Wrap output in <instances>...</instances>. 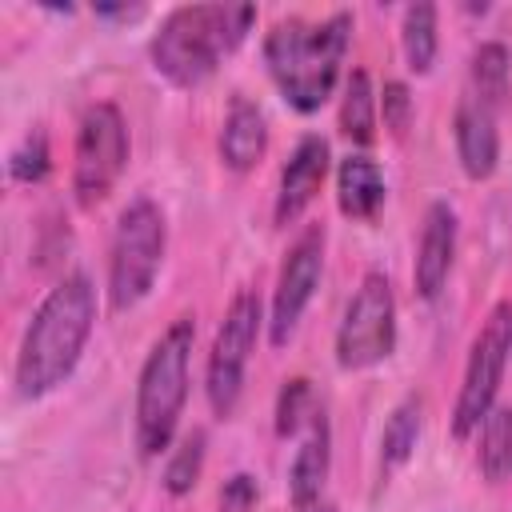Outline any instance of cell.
I'll return each instance as SVG.
<instances>
[{
	"instance_id": "cell-1",
	"label": "cell",
	"mask_w": 512,
	"mask_h": 512,
	"mask_svg": "<svg viewBox=\"0 0 512 512\" xmlns=\"http://www.w3.org/2000/svg\"><path fill=\"white\" fill-rule=\"evenodd\" d=\"M96 324V288L84 272H68L48 288V296L36 304L20 348H16V396L40 400L56 392L80 364L84 344Z\"/></svg>"
},
{
	"instance_id": "cell-2",
	"label": "cell",
	"mask_w": 512,
	"mask_h": 512,
	"mask_svg": "<svg viewBox=\"0 0 512 512\" xmlns=\"http://www.w3.org/2000/svg\"><path fill=\"white\" fill-rule=\"evenodd\" d=\"M352 44V12H332L324 20H276L264 36V68L284 96V104L300 116H312L328 104L340 84L344 56Z\"/></svg>"
},
{
	"instance_id": "cell-3",
	"label": "cell",
	"mask_w": 512,
	"mask_h": 512,
	"mask_svg": "<svg viewBox=\"0 0 512 512\" xmlns=\"http://www.w3.org/2000/svg\"><path fill=\"white\" fill-rule=\"evenodd\" d=\"M256 24V4H180L152 32V68L172 88L204 84Z\"/></svg>"
},
{
	"instance_id": "cell-4",
	"label": "cell",
	"mask_w": 512,
	"mask_h": 512,
	"mask_svg": "<svg viewBox=\"0 0 512 512\" xmlns=\"http://www.w3.org/2000/svg\"><path fill=\"white\" fill-rule=\"evenodd\" d=\"M192 344H196V320L176 316L156 344L148 348L136 380V448L144 460H156L176 444V428L188 404V372H192Z\"/></svg>"
},
{
	"instance_id": "cell-5",
	"label": "cell",
	"mask_w": 512,
	"mask_h": 512,
	"mask_svg": "<svg viewBox=\"0 0 512 512\" xmlns=\"http://www.w3.org/2000/svg\"><path fill=\"white\" fill-rule=\"evenodd\" d=\"M168 248V220L152 196H136L120 208L116 228H112V248H108V308L128 312L136 308L164 264Z\"/></svg>"
},
{
	"instance_id": "cell-6",
	"label": "cell",
	"mask_w": 512,
	"mask_h": 512,
	"mask_svg": "<svg viewBox=\"0 0 512 512\" xmlns=\"http://www.w3.org/2000/svg\"><path fill=\"white\" fill-rule=\"evenodd\" d=\"M508 360H512V304L496 300L480 332L472 336V348L464 360L460 392L452 404V440H468L480 432L484 416L496 408V392H500Z\"/></svg>"
},
{
	"instance_id": "cell-7",
	"label": "cell",
	"mask_w": 512,
	"mask_h": 512,
	"mask_svg": "<svg viewBox=\"0 0 512 512\" xmlns=\"http://www.w3.org/2000/svg\"><path fill=\"white\" fill-rule=\"evenodd\" d=\"M128 124L112 100H96L80 112L72 144V196L80 208H96L120 184L128 168Z\"/></svg>"
},
{
	"instance_id": "cell-8",
	"label": "cell",
	"mask_w": 512,
	"mask_h": 512,
	"mask_svg": "<svg viewBox=\"0 0 512 512\" xmlns=\"http://www.w3.org/2000/svg\"><path fill=\"white\" fill-rule=\"evenodd\" d=\"M268 324L264 316V304L252 288H240L228 308H224V320L212 336V348H208V368H204V396H208V408L212 416L228 420L240 404V392H244V372H248V360H252V348L260 340V328Z\"/></svg>"
},
{
	"instance_id": "cell-9",
	"label": "cell",
	"mask_w": 512,
	"mask_h": 512,
	"mask_svg": "<svg viewBox=\"0 0 512 512\" xmlns=\"http://www.w3.org/2000/svg\"><path fill=\"white\" fill-rule=\"evenodd\" d=\"M396 352V296L384 272H364L336 328V364L364 372Z\"/></svg>"
},
{
	"instance_id": "cell-10",
	"label": "cell",
	"mask_w": 512,
	"mask_h": 512,
	"mask_svg": "<svg viewBox=\"0 0 512 512\" xmlns=\"http://www.w3.org/2000/svg\"><path fill=\"white\" fill-rule=\"evenodd\" d=\"M324 272V224H308L292 248L284 252V264L276 272V288H272V308H268V340L272 348H284L292 340V332L300 328L316 284Z\"/></svg>"
},
{
	"instance_id": "cell-11",
	"label": "cell",
	"mask_w": 512,
	"mask_h": 512,
	"mask_svg": "<svg viewBox=\"0 0 512 512\" xmlns=\"http://www.w3.org/2000/svg\"><path fill=\"white\" fill-rule=\"evenodd\" d=\"M328 164H332V152H328V140L320 132H304L296 140V148L288 152L284 168H280V184H276V200H272V220L276 228H288L296 224L308 204L320 196L324 188V176H328Z\"/></svg>"
},
{
	"instance_id": "cell-12",
	"label": "cell",
	"mask_w": 512,
	"mask_h": 512,
	"mask_svg": "<svg viewBox=\"0 0 512 512\" xmlns=\"http://www.w3.org/2000/svg\"><path fill=\"white\" fill-rule=\"evenodd\" d=\"M456 260V208L448 200H432L420 224V240H416V260H412V288L420 300H436L448 284Z\"/></svg>"
},
{
	"instance_id": "cell-13",
	"label": "cell",
	"mask_w": 512,
	"mask_h": 512,
	"mask_svg": "<svg viewBox=\"0 0 512 512\" xmlns=\"http://www.w3.org/2000/svg\"><path fill=\"white\" fill-rule=\"evenodd\" d=\"M496 108L476 100L472 92H460L456 112H452V140H456V160L468 180H488L500 164V128H496Z\"/></svg>"
},
{
	"instance_id": "cell-14",
	"label": "cell",
	"mask_w": 512,
	"mask_h": 512,
	"mask_svg": "<svg viewBox=\"0 0 512 512\" xmlns=\"http://www.w3.org/2000/svg\"><path fill=\"white\" fill-rule=\"evenodd\" d=\"M332 472V424L324 404L312 412V420L296 436V452L288 464V500L296 512H308L320 504V492Z\"/></svg>"
},
{
	"instance_id": "cell-15",
	"label": "cell",
	"mask_w": 512,
	"mask_h": 512,
	"mask_svg": "<svg viewBox=\"0 0 512 512\" xmlns=\"http://www.w3.org/2000/svg\"><path fill=\"white\" fill-rule=\"evenodd\" d=\"M220 164L232 168V172H252L264 152H268V120L264 112L248 100V96H232L228 112H224V124H220Z\"/></svg>"
},
{
	"instance_id": "cell-16",
	"label": "cell",
	"mask_w": 512,
	"mask_h": 512,
	"mask_svg": "<svg viewBox=\"0 0 512 512\" xmlns=\"http://www.w3.org/2000/svg\"><path fill=\"white\" fill-rule=\"evenodd\" d=\"M384 172L368 152H348L336 168V208L348 220H376L384 208Z\"/></svg>"
},
{
	"instance_id": "cell-17",
	"label": "cell",
	"mask_w": 512,
	"mask_h": 512,
	"mask_svg": "<svg viewBox=\"0 0 512 512\" xmlns=\"http://www.w3.org/2000/svg\"><path fill=\"white\" fill-rule=\"evenodd\" d=\"M376 112H380V92L372 88L368 68H352L340 88V136L368 152L376 144Z\"/></svg>"
},
{
	"instance_id": "cell-18",
	"label": "cell",
	"mask_w": 512,
	"mask_h": 512,
	"mask_svg": "<svg viewBox=\"0 0 512 512\" xmlns=\"http://www.w3.org/2000/svg\"><path fill=\"white\" fill-rule=\"evenodd\" d=\"M464 92H472L476 100L492 104L496 112L508 104V96H512V56H508V48L500 40L476 44V52L468 60V84H464Z\"/></svg>"
},
{
	"instance_id": "cell-19",
	"label": "cell",
	"mask_w": 512,
	"mask_h": 512,
	"mask_svg": "<svg viewBox=\"0 0 512 512\" xmlns=\"http://www.w3.org/2000/svg\"><path fill=\"white\" fill-rule=\"evenodd\" d=\"M420 424H424V400H420L416 392L404 396V400L388 412L384 432H380V472H384V476L412 460L416 440H420Z\"/></svg>"
},
{
	"instance_id": "cell-20",
	"label": "cell",
	"mask_w": 512,
	"mask_h": 512,
	"mask_svg": "<svg viewBox=\"0 0 512 512\" xmlns=\"http://www.w3.org/2000/svg\"><path fill=\"white\" fill-rule=\"evenodd\" d=\"M476 468L488 484L512 476V404H496L476 432Z\"/></svg>"
},
{
	"instance_id": "cell-21",
	"label": "cell",
	"mask_w": 512,
	"mask_h": 512,
	"mask_svg": "<svg viewBox=\"0 0 512 512\" xmlns=\"http://www.w3.org/2000/svg\"><path fill=\"white\" fill-rule=\"evenodd\" d=\"M400 48H404V60L416 76H428L432 64H436V48H440V36H436V4H408L400 12Z\"/></svg>"
},
{
	"instance_id": "cell-22",
	"label": "cell",
	"mask_w": 512,
	"mask_h": 512,
	"mask_svg": "<svg viewBox=\"0 0 512 512\" xmlns=\"http://www.w3.org/2000/svg\"><path fill=\"white\" fill-rule=\"evenodd\" d=\"M204 456H208V436L200 428L184 432L172 448H168V460H164V492L168 496H188L204 472Z\"/></svg>"
},
{
	"instance_id": "cell-23",
	"label": "cell",
	"mask_w": 512,
	"mask_h": 512,
	"mask_svg": "<svg viewBox=\"0 0 512 512\" xmlns=\"http://www.w3.org/2000/svg\"><path fill=\"white\" fill-rule=\"evenodd\" d=\"M52 172V148H48V132L32 128L20 136V144L8 152V180L12 184H40Z\"/></svg>"
},
{
	"instance_id": "cell-24",
	"label": "cell",
	"mask_w": 512,
	"mask_h": 512,
	"mask_svg": "<svg viewBox=\"0 0 512 512\" xmlns=\"http://www.w3.org/2000/svg\"><path fill=\"white\" fill-rule=\"evenodd\" d=\"M316 408H320V400H316V392H312V384L304 376L284 380V388L276 396V436H284V440L300 436V428L312 420Z\"/></svg>"
},
{
	"instance_id": "cell-25",
	"label": "cell",
	"mask_w": 512,
	"mask_h": 512,
	"mask_svg": "<svg viewBox=\"0 0 512 512\" xmlns=\"http://www.w3.org/2000/svg\"><path fill=\"white\" fill-rule=\"evenodd\" d=\"M380 116H384V128L404 140L408 128H412V116H416V104H412V92L404 80H384L380 88Z\"/></svg>"
},
{
	"instance_id": "cell-26",
	"label": "cell",
	"mask_w": 512,
	"mask_h": 512,
	"mask_svg": "<svg viewBox=\"0 0 512 512\" xmlns=\"http://www.w3.org/2000/svg\"><path fill=\"white\" fill-rule=\"evenodd\" d=\"M256 496H260L256 480H252L248 472H236V476L224 480V488H220V508H224V512H248V508L256 504Z\"/></svg>"
},
{
	"instance_id": "cell-27",
	"label": "cell",
	"mask_w": 512,
	"mask_h": 512,
	"mask_svg": "<svg viewBox=\"0 0 512 512\" xmlns=\"http://www.w3.org/2000/svg\"><path fill=\"white\" fill-rule=\"evenodd\" d=\"M144 8L140 4H96V16L104 20H136Z\"/></svg>"
},
{
	"instance_id": "cell-28",
	"label": "cell",
	"mask_w": 512,
	"mask_h": 512,
	"mask_svg": "<svg viewBox=\"0 0 512 512\" xmlns=\"http://www.w3.org/2000/svg\"><path fill=\"white\" fill-rule=\"evenodd\" d=\"M308 512H336L332 504H316V508H308Z\"/></svg>"
}]
</instances>
